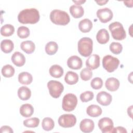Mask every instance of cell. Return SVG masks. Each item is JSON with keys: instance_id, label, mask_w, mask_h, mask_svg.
I'll use <instances>...</instances> for the list:
<instances>
[{"instance_id": "cell-38", "label": "cell", "mask_w": 133, "mask_h": 133, "mask_svg": "<svg viewBox=\"0 0 133 133\" xmlns=\"http://www.w3.org/2000/svg\"><path fill=\"white\" fill-rule=\"evenodd\" d=\"M112 132H119V133H127V130L125 128L122 126H118L115 128H113V129Z\"/></svg>"}, {"instance_id": "cell-17", "label": "cell", "mask_w": 133, "mask_h": 133, "mask_svg": "<svg viewBox=\"0 0 133 133\" xmlns=\"http://www.w3.org/2000/svg\"><path fill=\"white\" fill-rule=\"evenodd\" d=\"M96 39L98 42L101 44L107 43L110 39V36L108 31L105 29H100L96 35Z\"/></svg>"}, {"instance_id": "cell-39", "label": "cell", "mask_w": 133, "mask_h": 133, "mask_svg": "<svg viewBox=\"0 0 133 133\" xmlns=\"http://www.w3.org/2000/svg\"><path fill=\"white\" fill-rule=\"evenodd\" d=\"M0 132L1 133L3 132H13V130L11 129V128L8 126H3L1 128Z\"/></svg>"}, {"instance_id": "cell-3", "label": "cell", "mask_w": 133, "mask_h": 133, "mask_svg": "<svg viewBox=\"0 0 133 133\" xmlns=\"http://www.w3.org/2000/svg\"><path fill=\"white\" fill-rule=\"evenodd\" d=\"M92 40L89 37H83L78 42V51L79 54L85 57L89 56L92 52Z\"/></svg>"}, {"instance_id": "cell-30", "label": "cell", "mask_w": 133, "mask_h": 133, "mask_svg": "<svg viewBox=\"0 0 133 133\" xmlns=\"http://www.w3.org/2000/svg\"><path fill=\"white\" fill-rule=\"evenodd\" d=\"M42 126L44 130L50 131L54 127V121L50 117H45L42 121Z\"/></svg>"}, {"instance_id": "cell-31", "label": "cell", "mask_w": 133, "mask_h": 133, "mask_svg": "<svg viewBox=\"0 0 133 133\" xmlns=\"http://www.w3.org/2000/svg\"><path fill=\"white\" fill-rule=\"evenodd\" d=\"M2 74L5 77H10L15 74V69L12 65L6 64L2 68Z\"/></svg>"}, {"instance_id": "cell-5", "label": "cell", "mask_w": 133, "mask_h": 133, "mask_svg": "<svg viewBox=\"0 0 133 133\" xmlns=\"http://www.w3.org/2000/svg\"><path fill=\"white\" fill-rule=\"evenodd\" d=\"M77 104V98L76 96L71 93L66 94L63 98L62 108V109L67 112H70L75 109Z\"/></svg>"}, {"instance_id": "cell-32", "label": "cell", "mask_w": 133, "mask_h": 133, "mask_svg": "<svg viewBox=\"0 0 133 133\" xmlns=\"http://www.w3.org/2000/svg\"><path fill=\"white\" fill-rule=\"evenodd\" d=\"M39 123V119L37 117H32L26 119L23 121V125L30 128H35L38 126Z\"/></svg>"}, {"instance_id": "cell-10", "label": "cell", "mask_w": 133, "mask_h": 133, "mask_svg": "<svg viewBox=\"0 0 133 133\" xmlns=\"http://www.w3.org/2000/svg\"><path fill=\"white\" fill-rule=\"evenodd\" d=\"M97 16L101 22L107 23L112 19L113 14L110 9L105 7L98 9L97 11Z\"/></svg>"}, {"instance_id": "cell-7", "label": "cell", "mask_w": 133, "mask_h": 133, "mask_svg": "<svg viewBox=\"0 0 133 133\" xmlns=\"http://www.w3.org/2000/svg\"><path fill=\"white\" fill-rule=\"evenodd\" d=\"M47 87L49 94L54 98H59L64 89L63 85L61 82L54 80H51L48 82Z\"/></svg>"}, {"instance_id": "cell-23", "label": "cell", "mask_w": 133, "mask_h": 133, "mask_svg": "<svg viewBox=\"0 0 133 133\" xmlns=\"http://www.w3.org/2000/svg\"><path fill=\"white\" fill-rule=\"evenodd\" d=\"M70 12L74 18H79L83 16L84 10L81 6L73 5L70 7Z\"/></svg>"}, {"instance_id": "cell-18", "label": "cell", "mask_w": 133, "mask_h": 133, "mask_svg": "<svg viewBox=\"0 0 133 133\" xmlns=\"http://www.w3.org/2000/svg\"><path fill=\"white\" fill-rule=\"evenodd\" d=\"M102 111L101 108L99 105L95 104L89 105L86 109L87 114L92 117L100 116L102 114Z\"/></svg>"}, {"instance_id": "cell-24", "label": "cell", "mask_w": 133, "mask_h": 133, "mask_svg": "<svg viewBox=\"0 0 133 133\" xmlns=\"http://www.w3.org/2000/svg\"><path fill=\"white\" fill-rule=\"evenodd\" d=\"M32 75L27 72H21L18 75V81L21 84L29 85L32 83Z\"/></svg>"}, {"instance_id": "cell-25", "label": "cell", "mask_w": 133, "mask_h": 133, "mask_svg": "<svg viewBox=\"0 0 133 133\" xmlns=\"http://www.w3.org/2000/svg\"><path fill=\"white\" fill-rule=\"evenodd\" d=\"M49 72L51 76L55 78H60L63 74V69L61 66L55 64L50 68Z\"/></svg>"}, {"instance_id": "cell-42", "label": "cell", "mask_w": 133, "mask_h": 133, "mask_svg": "<svg viewBox=\"0 0 133 133\" xmlns=\"http://www.w3.org/2000/svg\"><path fill=\"white\" fill-rule=\"evenodd\" d=\"M73 2L75 3H76L77 5H81L83 3H85L86 2V1H73Z\"/></svg>"}, {"instance_id": "cell-16", "label": "cell", "mask_w": 133, "mask_h": 133, "mask_svg": "<svg viewBox=\"0 0 133 133\" xmlns=\"http://www.w3.org/2000/svg\"><path fill=\"white\" fill-rule=\"evenodd\" d=\"M119 81L115 77L108 78L105 83L106 88L111 91H114L117 90L119 86Z\"/></svg>"}, {"instance_id": "cell-14", "label": "cell", "mask_w": 133, "mask_h": 133, "mask_svg": "<svg viewBox=\"0 0 133 133\" xmlns=\"http://www.w3.org/2000/svg\"><path fill=\"white\" fill-rule=\"evenodd\" d=\"M94 122L90 119H84L79 124V128L81 130L85 133L91 132L94 130Z\"/></svg>"}, {"instance_id": "cell-29", "label": "cell", "mask_w": 133, "mask_h": 133, "mask_svg": "<svg viewBox=\"0 0 133 133\" xmlns=\"http://www.w3.org/2000/svg\"><path fill=\"white\" fill-rule=\"evenodd\" d=\"M58 49L57 44L53 41H51L47 43L45 46V51L49 55H53L55 54Z\"/></svg>"}, {"instance_id": "cell-22", "label": "cell", "mask_w": 133, "mask_h": 133, "mask_svg": "<svg viewBox=\"0 0 133 133\" xmlns=\"http://www.w3.org/2000/svg\"><path fill=\"white\" fill-rule=\"evenodd\" d=\"M21 49L28 54H30L34 52L35 49L34 43L31 41H23L20 45Z\"/></svg>"}, {"instance_id": "cell-35", "label": "cell", "mask_w": 133, "mask_h": 133, "mask_svg": "<svg viewBox=\"0 0 133 133\" xmlns=\"http://www.w3.org/2000/svg\"><path fill=\"white\" fill-rule=\"evenodd\" d=\"M92 76V71L88 69V68H84L80 73V76L82 79L84 81H88L89 80Z\"/></svg>"}, {"instance_id": "cell-21", "label": "cell", "mask_w": 133, "mask_h": 133, "mask_svg": "<svg viewBox=\"0 0 133 133\" xmlns=\"http://www.w3.org/2000/svg\"><path fill=\"white\" fill-rule=\"evenodd\" d=\"M18 96L21 100H27L31 97V90L28 87L21 86L18 90Z\"/></svg>"}, {"instance_id": "cell-40", "label": "cell", "mask_w": 133, "mask_h": 133, "mask_svg": "<svg viewBox=\"0 0 133 133\" xmlns=\"http://www.w3.org/2000/svg\"><path fill=\"white\" fill-rule=\"evenodd\" d=\"M132 105H131L130 107H128V109H127V113H128V115L131 117L132 118Z\"/></svg>"}, {"instance_id": "cell-41", "label": "cell", "mask_w": 133, "mask_h": 133, "mask_svg": "<svg viewBox=\"0 0 133 133\" xmlns=\"http://www.w3.org/2000/svg\"><path fill=\"white\" fill-rule=\"evenodd\" d=\"M95 2L99 5H105L108 2V1H95Z\"/></svg>"}, {"instance_id": "cell-26", "label": "cell", "mask_w": 133, "mask_h": 133, "mask_svg": "<svg viewBox=\"0 0 133 133\" xmlns=\"http://www.w3.org/2000/svg\"><path fill=\"white\" fill-rule=\"evenodd\" d=\"M14 48L13 42L10 39H4L1 43V48L4 53L11 52Z\"/></svg>"}, {"instance_id": "cell-15", "label": "cell", "mask_w": 133, "mask_h": 133, "mask_svg": "<svg viewBox=\"0 0 133 133\" xmlns=\"http://www.w3.org/2000/svg\"><path fill=\"white\" fill-rule=\"evenodd\" d=\"M11 61L17 66H22L25 62V58L22 53L16 51L11 56Z\"/></svg>"}, {"instance_id": "cell-19", "label": "cell", "mask_w": 133, "mask_h": 133, "mask_svg": "<svg viewBox=\"0 0 133 133\" xmlns=\"http://www.w3.org/2000/svg\"><path fill=\"white\" fill-rule=\"evenodd\" d=\"M34 113V108L32 105L25 103L22 105L20 108V113L25 117H29L32 115Z\"/></svg>"}, {"instance_id": "cell-20", "label": "cell", "mask_w": 133, "mask_h": 133, "mask_svg": "<svg viewBox=\"0 0 133 133\" xmlns=\"http://www.w3.org/2000/svg\"><path fill=\"white\" fill-rule=\"evenodd\" d=\"M92 28V23L88 19L82 20L78 24V28L83 33L89 32Z\"/></svg>"}, {"instance_id": "cell-2", "label": "cell", "mask_w": 133, "mask_h": 133, "mask_svg": "<svg viewBox=\"0 0 133 133\" xmlns=\"http://www.w3.org/2000/svg\"><path fill=\"white\" fill-rule=\"evenodd\" d=\"M50 19L54 24L60 25H65L70 21L68 14L64 11L59 9H54L51 11Z\"/></svg>"}, {"instance_id": "cell-13", "label": "cell", "mask_w": 133, "mask_h": 133, "mask_svg": "<svg viewBox=\"0 0 133 133\" xmlns=\"http://www.w3.org/2000/svg\"><path fill=\"white\" fill-rule=\"evenodd\" d=\"M86 66L90 70H95L100 66V57L94 54L89 56L86 61Z\"/></svg>"}, {"instance_id": "cell-12", "label": "cell", "mask_w": 133, "mask_h": 133, "mask_svg": "<svg viewBox=\"0 0 133 133\" xmlns=\"http://www.w3.org/2000/svg\"><path fill=\"white\" fill-rule=\"evenodd\" d=\"M67 65L69 68L73 70H78L82 67L83 62L81 58L79 57L72 56L68 58Z\"/></svg>"}, {"instance_id": "cell-8", "label": "cell", "mask_w": 133, "mask_h": 133, "mask_svg": "<svg viewBox=\"0 0 133 133\" xmlns=\"http://www.w3.org/2000/svg\"><path fill=\"white\" fill-rule=\"evenodd\" d=\"M59 125L64 128H70L74 126L76 123V118L73 114H65L61 115L58 118Z\"/></svg>"}, {"instance_id": "cell-9", "label": "cell", "mask_w": 133, "mask_h": 133, "mask_svg": "<svg viewBox=\"0 0 133 133\" xmlns=\"http://www.w3.org/2000/svg\"><path fill=\"white\" fill-rule=\"evenodd\" d=\"M98 127L103 133L112 132L114 126L112 120L109 117H103L98 122Z\"/></svg>"}, {"instance_id": "cell-11", "label": "cell", "mask_w": 133, "mask_h": 133, "mask_svg": "<svg viewBox=\"0 0 133 133\" xmlns=\"http://www.w3.org/2000/svg\"><path fill=\"white\" fill-rule=\"evenodd\" d=\"M97 101L102 105L107 106L109 105L112 100V96L104 91L99 92L96 97Z\"/></svg>"}, {"instance_id": "cell-4", "label": "cell", "mask_w": 133, "mask_h": 133, "mask_svg": "<svg viewBox=\"0 0 133 133\" xmlns=\"http://www.w3.org/2000/svg\"><path fill=\"white\" fill-rule=\"evenodd\" d=\"M109 29L114 39L121 41L126 38V32L123 25L120 22L116 21L111 23L109 26Z\"/></svg>"}, {"instance_id": "cell-34", "label": "cell", "mask_w": 133, "mask_h": 133, "mask_svg": "<svg viewBox=\"0 0 133 133\" xmlns=\"http://www.w3.org/2000/svg\"><path fill=\"white\" fill-rule=\"evenodd\" d=\"M17 35L21 38H27L30 35V30L26 26H21L18 29Z\"/></svg>"}, {"instance_id": "cell-36", "label": "cell", "mask_w": 133, "mask_h": 133, "mask_svg": "<svg viewBox=\"0 0 133 133\" xmlns=\"http://www.w3.org/2000/svg\"><path fill=\"white\" fill-rule=\"evenodd\" d=\"M94 97V93L90 91H86L80 95V99L83 102H87L91 101Z\"/></svg>"}, {"instance_id": "cell-33", "label": "cell", "mask_w": 133, "mask_h": 133, "mask_svg": "<svg viewBox=\"0 0 133 133\" xmlns=\"http://www.w3.org/2000/svg\"><path fill=\"white\" fill-rule=\"evenodd\" d=\"M110 50L113 54L118 55L122 51L123 46L119 43L112 42L110 45Z\"/></svg>"}, {"instance_id": "cell-27", "label": "cell", "mask_w": 133, "mask_h": 133, "mask_svg": "<svg viewBox=\"0 0 133 133\" xmlns=\"http://www.w3.org/2000/svg\"><path fill=\"white\" fill-rule=\"evenodd\" d=\"M64 81L69 85H74L77 83L78 76L77 73L74 72L69 71L65 75Z\"/></svg>"}, {"instance_id": "cell-37", "label": "cell", "mask_w": 133, "mask_h": 133, "mask_svg": "<svg viewBox=\"0 0 133 133\" xmlns=\"http://www.w3.org/2000/svg\"><path fill=\"white\" fill-rule=\"evenodd\" d=\"M102 85L103 81L100 77H95L90 82V86L94 89H99L102 87Z\"/></svg>"}, {"instance_id": "cell-28", "label": "cell", "mask_w": 133, "mask_h": 133, "mask_svg": "<svg viewBox=\"0 0 133 133\" xmlns=\"http://www.w3.org/2000/svg\"><path fill=\"white\" fill-rule=\"evenodd\" d=\"M15 32L14 26L10 24H6L2 26L1 29V35L4 36H10Z\"/></svg>"}, {"instance_id": "cell-1", "label": "cell", "mask_w": 133, "mask_h": 133, "mask_svg": "<svg viewBox=\"0 0 133 133\" xmlns=\"http://www.w3.org/2000/svg\"><path fill=\"white\" fill-rule=\"evenodd\" d=\"M40 16L35 8H27L21 11L18 16V20L22 24H35L38 22Z\"/></svg>"}, {"instance_id": "cell-6", "label": "cell", "mask_w": 133, "mask_h": 133, "mask_svg": "<svg viewBox=\"0 0 133 133\" xmlns=\"http://www.w3.org/2000/svg\"><path fill=\"white\" fill-rule=\"evenodd\" d=\"M119 60L111 55H106L102 59V65L103 68L108 72L114 71L118 66Z\"/></svg>"}]
</instances>
